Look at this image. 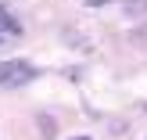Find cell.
Wrapping results in <instances>:
<instances>
[{
  "instance_id": "277c9868",
  "label": "cell",
  "mask_w": 147,
  "mask_h": 140,
  "mask_svg": "<svg viewBox=\"0 0 147 140\" xmlns=\"http://www.w3.org/2000/svg\"><path fill=\"white\" fill-rule=\"evenodd\" d=\"M86 4H90V7H100V4H108V0H86Z\"/></svg>"
},
{
  "instance_id": "7a4b0ae2",
  "label": "cell",
  "mask_w": 147,
  "mask_h": 140,
  "mask_svg": "<svg viewBox=\"0 0 147 140\" xmlns=\"http://www.w3.org/2000/svg\"><path fill=\"white\" fill-rule=\"evenodd\" d=\"M22 36V25H18V18H14L11 11H7L4 4H0V43H7V40H18Z\"/></svg>"
},
{
  "instance_id": "3957f363",
  "label": "cell",
  "mask_w": 147,
  "mask_h": 140,
  "mask_svg": "<svg viewBox=\"0 0 147 140\" xmlns=\"http://www.w3.org/2000/svg\"><path fill=\"white\" fill-rule=\"evenodd\" d=\"M36 126H40V133H43V140H54V137H57V122L50 119L47 112H40V115H36Z\"/></svg>"
},
{
  "instance_id": "8992f818",
  "label": "cell",
  "mask_w": 147,
  "mask_h": 140,
  "mask_svg": "<svg viewBox=\"0 0 147 140\" xmlns=\"http://www.w3.org/2000/svg\"><path fill=\"white\" fill-rule=\"evenodd\" d=\"M144 112H147V104H144Z\"/></svg>"
},
{
  "instance_id": "6da1fadb",
  "label": "cell",
  "mask_w": 147,
  "mask_h": 140,
  "mask_svg": "<svg viewBox=\"0 0 147 140\" xmlns=\"http://www.w3.org/2000/svg\"><path fill=\"white\" fill-rule=\"evenodd\" d=\"M29 79H36V68L29 61H18V57L0 61V86H25Z\"/></svg>"
},
{
  "instance_id": "5b68a950",
  "label": "cell",
  "mask_w": 147,
  "mask_h": 140,
  "mask_svg": "<svg viewBox=\"0 0 147 140\" xmlns=\"http://www.w3.org/2000/svg\"><path fill=\"white\" fill-rule=\"evenodd\" d=\"M76 140H86V137H76Z\"/></svg>"
}]
</instances>
